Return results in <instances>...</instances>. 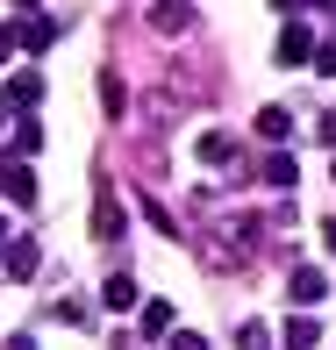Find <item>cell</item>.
Returning <instances> with one entry per match:
<instances>
[{"label": "cell", "instance_id": "6da1fadb", "mask_svg": "<svg viewBox=\"0 0 336 350\" xmlns=\"http://www.w3.org/2000/svg\"><path fill=\"white\" fill-rule=\"evenodd\" d=\"M286 293H294V308H300V314H308V308H315V300H329V279H322V272H315V265H294V272H286Z\"/></svg>", "mask_w": 336, "mask_h": 350}, {"label": "cell", "instance_id": "7a4b0ae2", "mask_svg": "<svg viewBox=\"0 0 336 350\" xmlns=\"http://www.w3.org/2000/svg\"><path fill=\"white\" fill-rule=\"evenodd\" d=\"M315 57V29L308 22H286V36H279V65H308Z\"/></svg>", "mask_w": 336, "mask_h": 350}, {"label": "cell", "instance_id": "3957f363", "mask_svg": "<svg viewBox=\"0 0 336 350\" xmlns=\"http://www.w3.org/2000/svg\"><path fill=\"white\" fill-rule=\"evenodd\" d=\"M0 265H8V279H29V272H36V243H29V236H8V250H0Z\"/></svg>", "mask_w": 336, "mask_h": 350}, {"label": "cell", "instance_id": "277c9868", "mask_svg": "<svg viewBox=\"0 0 336 350\" xmlns=\"http://www.w3.org/2000/svg\"><path fill=\"white\" fill-rule=\"evenodd\" d=\"M93 236H101V243H115V236H122V200H115V193L93 200Z\"/></svg>", "mask_w": 336, "mask_h": 350}, {"label": "cell", "instance_id": "5b68a950", "mask_svg": "<svg viewBox=\"0 0 336 350\" xmlns=\"http://www.w3.org/2000/svg\"><path fill=\"white\" fill-rule=\"evenodd\" d=\"M151 22L165 29V36H179V29L194 22V0H157V8H151Z\"/></svg>", "mask_w": 336, "mask_h": 350}, {"label": "cell", "instance_id": "8992f818", "mask_svg": "<svg viewBox=\"0 0 336 350\" xmlns=\"http://www.w3.org/2000/svg\"><path fill=\"white\" fill-rule=\"evenodd\" d=\"M194 150H201V165H229V157H236V136H229V129H207Z\"/></svg>", "mask_w": 336, "mask_h": 350}, {"label": "cell", "instance_id": "52a82bcc", "mask_svg": "<svg viewBox=\"0 0 336 350\" xmlns=\"http://www.w3.org/2000/svg\"><path fill=\"white\" fill-rule=\"evenodd\" d=\"M101 300H107V308H115V314L143 308V300H136V279H129V272H115V279H107V286H101Z\"/></svg>", "mask_w": 336, "mask_h": 350}, {"label": "cell", "instance_id": "ba28073f", "mask_svg": "<svg viewBox=\"0 0 336 350\" xmlns=\"http://www.w3.org/2000/svg\"><path fill=\"white\" fill-rule=\"evenodd\" d=\"M0 193H8V200H36V172H22V165H0Z\"/></svg>", "mask_w": 336, "mask_h": 350}, {"label": "cell", "instance_id": "9c48e42d", "mask_svg": "<svg viewBox=\"0 0 336 350\" xmlns=\"http://www.w3.org/2000/svg\"><path fill=\"white\" fill-rule=\"evenodd\" d=\"M322 343V322H315V314H294V322H286V350H315Z\"/></svg>", "mask_w": 336, "mask_h": 350}, {"label": "cell", "instance_id": "30bf717a", "mask_svg": "<svg viewBox=\"0 0 336 350\" xmlns=\"http://www.w3.org/2000/svg\"><path fill=\"white\" fill-rule=\"evenodd\" d=\"M51 36H57L51 22H14V29H8V43H22V51H43Z\"/></svg>", "mask_w": 336, "mask_h": 350}, {"label": "cell", "instance_id": "8fae6325", "mask_svg": "<svg viewBox=\"0 0 336 350\" xmlns=\"http://www.w3.org/2000/svg\"><path fill=\"white\" fill-rule=\"evenodd\" d=\"M8 100H14V107H36V100H43V79H36V72H14V79H8Z\"/></svg>", "mask_w": 336, "mask_h": 350}, {"label": "cell", "instance_id": "7c38bea8", "mask_svg": "<svg viewBox=\"0 0 336 350\" xmlns=\"http://www.w3.org/2000/svg\"><path fill=\"white\" fill-rule=\"evenodd\" d=\"M258 136L265 143H286V136H294V115H286V107H265V115H258Z\"/></svg>", "mask_w": 336, "mask_h": 350}, {"label": "cell", "instance_id": "4fadbf2b", "mask_svg": "<svg viewBox=\"0 0 336 350\" xmlns=\"http://www.w3.org/2000/svg\"><path fill=\"white\" fill-rule=\"evenodd\" d=\"M143 336H172V300H143Z\"/></svg>", "mask_w": 336, "mask_h": 350}, {"label": "cell", "instance_id": "5bb4252c", "mask_svg": "<svg viewBox=\"0 0 336 350\" xmlns=\"http://www.w3.org/2000/svg\"><path fill=\"white\" fill-rule=\"evenodd\" d=\"M265 186H294V157H286V150L265 157Z\"/></svg>", "mask_w": 336, "mask_h": 350}, {"label": "cell", "instance_id": "9a60e30c", "mask_svg": "<svg viewBox=\"0 0 336 350\" xmlns=\"http://www.w3.org/2000/svg\"><path fill=\"white\" fill-rule=\"evenodd\" d=\"M244 350H272V336H265V322H244Z\"/></svg>", "mask_w": 336, "mask_h": 350}, {"label": "cell", "instance_id": "2e32d148", "mask_svg": "<svg viewBox=\"0 0 336 350\" xmlns=\"http://www.w3.org/2000/svg\"><path fill=\"white\" fill-rule=\"evenodd\" d=\"M172 350H207V336H194V329H172Z\"/></svg>", "mask_w": 336, "mask_h": 350}, {"label": "cell", "instance_id": "e0dca14e", "mask_svg": "<svg viewBox=\"0 0 336 350\" xmlns=\"http://www.w3.org/2000/svg\"><path fill=\"white\" fill-rule=\"evenodd\" d=\"M315 72H322V79L336 72V43H322V51H315Z\"/></svg>", "mask_w": 336, "mask_h": 350}, {"label": "cell", "instance_id": "ac0fdd59", "mask_svg": "<svg viewBox=\"0 0 336 350\" xmlns=\"http://www.w3.org/2000/svg\"><path fill=\"white\" fill-rule=\"evenodd\" d=\"M8 350H36V336H14V343H8Z\"/></svg>", "mask_w": 336, "mask_h": 350}, {"label": "cell", "instance_id": "d6986e66", "mask_svg": "<svg viewBox=\"0 0 336 350\" xmlns=\"http://www.w3.org/2000/svg\"><path fill=\"white\" fill-rule=\"evenodd\" d=\"M0 136H8V115H0Z\"/></svg>", "mask_w": 336, "mask_h": 350}, {"label": "cell", "instance_id": "ffe728a7", "mask_svg": "<svg viewBox=\"0 0 336 350\" xmlns=\"http://www.w3.org/2000/svg\"><path fill=\"white\" fill-rule=\"evenodd\" d=\"M22 8H36V0H22Z\"/></svg>", "mask_w": 336, "mask_h": 350}]
</instances>
